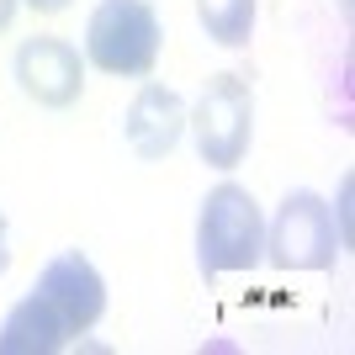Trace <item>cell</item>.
Wrapping results in <instances>:
<instances>
[{
	"mask_svg": "<svg viewBox=\"0 0 355 355\" xmlns=\"http://www.w3.org/2000/svg\"><path fill=\"white\" fill-rule=\"evenodd\" d=\"M101 313H106V276L80 250H59L37 270L32 292L6 313L0 355H59L101 324Z\"/></svg>",
	"mask_w": 355,
	"mask_h": 355,
	"instance_id": "obj_1",
	"label": "cell"
},
{
	"mask_svg": "<svg viewBox=\"0 0 355 355\" xmlns=\"http://www.w3.org/2000/svg\"><path fill=\"white\" fill-rule=\"evenodd\" d=\"M260 260H266V212H260L250 186L218 180L202 196V212H196V270H202V282L254 270Z\"/></svg>",
	"mask_w": 355,
	"mask_h": 355,
	"instance_id": "obj_2",
	"label": "cell"
},
{
	"mask_svg": "<svg viewBox=\"0 0 355 355\" xmlns=\"http://www.w3.org/2000/svg\"><path fill=\"white\" fill-rule=\"evenodd\" d=\"M159 11L148 0H101L85 21V64L117 80H148L159 64Z\"/></svg>",
	"mask_w": 355,
	"mask_h": 355,
	"instance_id": "obj_3",
	"label": "cell"
},
{
	"mask_svg": "<svg viewBox=\"0 0 355 355\" xmlns=\"http://www.w3.org/2000/svg\"><path fill=\"white\" fill-rule=\"evenodd\" d=\"M186 133H191L202 164H212V170L244 164V154L254 144V85H250V74H239V69L212 74L207 85H202V96H196V106L186 112Z\"/></svg>",
	"mask_w": 355,
	"mask_h": 355,
	"instance_id": "obj_4",
	"label": "cell"
},
{
	"mask_svg": "<svg viewBox=\"0 0 355 355\" xmlns=\"http://www.w3.org/2000/svg\"><path fill=\"white\" fill-rule=\"evenodd\" d=\"M345 250V234L334 228V207L318 191H286L276 218L266 223V260L276 270H329Z\"/></svg>",
	"mask_w": 355,
	"mask_h": 355,
	"instance_id": "obj_5",
	"label": "cell"
},
{
	"mask_svg": "<svg viewBox=\"0 0 355 355\" xmlns=\"http://www.w3.org/2000/svg\"><path fill=\"white\" fill-rule=\"evenodd\" d=\"M16 85L21 96L48 112H64V106L80 101V90H85V59H80V48L64 43V37H27V43L16 48Z\"/></svg>",
	"mask_w": 355,
	"mask_h": 355,
	"instance_id": "obj_6",
	"label": "cell"
},
{
	"mask_svg": "<svg viewBox=\"0 0 355 355\" xmlns=\"http://www.w3.org/2000/svg\"><path fill=\"white\" fill-rule=\"evenodd\" d=\"M122 138L138 159H164L175 154V144L186 138V101H180L170 85H138V96L128 101V117H122Z\"/></svg>",
	"mask_w": 355,
	"mask_h": 355,
	"instance_id": "obj_7",
	"label": "cell"
},
{
	"mask_svg": "<svg viewBox=\"0 0 355 355\" xmlns=\"http://www.w3.org/2000/svg\"><path fill=\"white\" fill-rule=\"evenodd\" d=\"M196 21L218 48H250L254 0H196Z\"/></svg>",
	"mask_w": 355,
	"mask_h": 355,
	"instance_id": "obj_8",
	"label": "cell"
},
{
	"mask_svg": "<svg viewBox=\"0 0 355 355\" xmlns=\"http://www.w3.org/2000/svg\"><path fill=\"white\" fill-rule=\"evenodd\" d=\"M21 6H32L37 16H59V11H69L74 0H21Z\"/></svg>",
	"mask_w": 355,
	"mask_h": 355,
	"instance_id": "obj_9",
	"label": "cell"
},
{
	"mask_svg": "<svg viewBox=\"0 0 355 355\" xmlns=\"http://www.w3.org/2000/svg\"><path fill=\"white\" fill-rule=\"evenodd\" d=\"M11 266V228H6V212H0V276Z\"/></svg>",
	"mask_w": 355,
	"mask_h": 355,
	"instance_id": "obj_10",
	"label": "cell"
},
{
	"mask_svg": "<svg viewBox=\"0 0 355 355\" xmlns=\"http://www.w3.org/2000/svg\"><path fill=\"white\" fill-rule=\"evenodd\" d=\"M16 6H21V0H0V32L16 21Z\"/></svg>",
	"mask_w": 355,
	"mask_h": 355,
	"instance_id": "obj_11",
	"label": "cell"
}]
</instances>
